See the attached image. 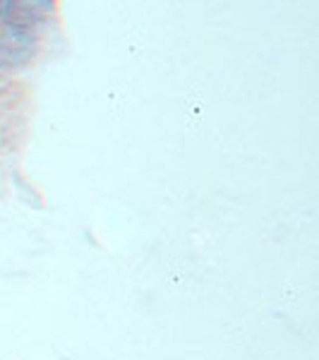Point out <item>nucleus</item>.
<instances>
[]
</instances>
